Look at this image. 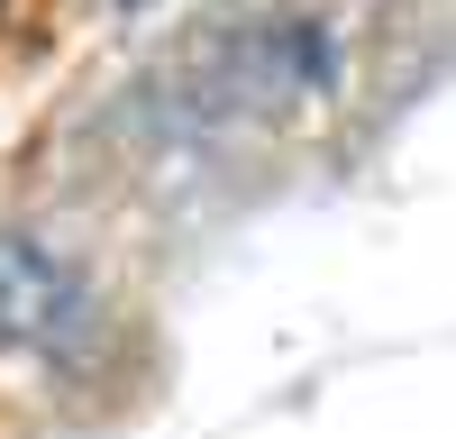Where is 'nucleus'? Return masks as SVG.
<instances>
[{"label": "nucleus", "instance_id": "obj_1", "mask_svg": "<svg viewBox=\"0 0 456 439\" xmlns=\"http://www.w3.org/2000/svg\"><path fill=\"white\" fill-rule=\"evenodd\" d=\"M101 339V302L73 256H55L46 238H19L0 229V348L10 357H46V366H73Z\"/></svg>", "mask_w": 456, "mask_h": 439}]
</instances>
